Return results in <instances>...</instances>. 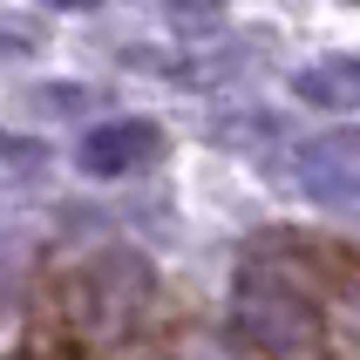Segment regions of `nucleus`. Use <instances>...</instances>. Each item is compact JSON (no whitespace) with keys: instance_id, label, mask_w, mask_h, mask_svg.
<instances>
[{"instance_id":"nucleus-5","label":"nucleus","mask_w":360,"mask_h":360,"mask_svg":"<svg viewBox=\"0 0 360 360\" xmlns=\"http://www.w3.org/2000/svg\"><path fill=\"white\" fill-rule=\"evenodd\" d=\"M292 96L306 109H326V116H347L360 109V55H326V61H306L292 75Z\"/></svg>"},{"instance_id":"nucleus-2","label":"nucleus","mask_w":360,"mask_h":360,"mask_svg":"<svg viewBox=\"0 0 360 360\" xmlns=\"http://www.w3.org/2000/svg\"><path fill=\"white\" fill-rule=\"evenodd\" d=\"M143 292H150V265H143L136 252H109V259H96L82 272V285H75V326L89 340H109V333H122V326L136 320Z\"/></svg>"},{"instance_id":"nucleus-1","label":"nucleus","mask_w":360,"mask_h":360,"mask_svg":"<svg viewBox=\"0 0 360 360\" xmlns=\"http://www.w3.org/2000/svg\"><path fill=\"white\" fill-rule=\"evenodd\" d=\"M238 326L265 360H320L326 354L306 285H292L265 259H245V272H238Z\"/></svg>"},{"instance_id":"nucleus-7","label":"nucleus","mask_w":360,"mask_h":360,"mask_svg":"<svg viewBox=\"0 0 360 360\" xmlns=\"http://www.w3.org/2000/svg\"><path fill=\"white\" fill-rule=\"evenodd\" d=\"M170 14H177L184 27H191V20H218V14H224V0H170Z\"/></svg>"},{"instance_id":"nucleus-9","label":"nucleus","mask_w":360,"mask_h":360,"mask_svg":"<svg viewBox=\"0 0 360 360\" xmlns=\"http://www.w3.org/2000/svg\"><path fill=\"white\" fill-rule=\"evenodd\" d=\"M55 7H96V0H55Z\"/></svg>"},{"instance_id":"nucleus-3","label":"nucleus","mask_w":360,"mask_h":360,"mask_svg":"<svg viewBox=\"0 0 360 360\" xmlns=\"http://www.w3.org/2000/svg\"><path fill=\"white\" fill-rule=\"evenodd\" d=\"M163 150V129L143 116H116V122H96L89 136H82L75 163L82 177H129V170H143V163H157Z\"/></svg>"},{"instance_id":"nucleus-6","label":"nucleus","mask_w":360,"mask_h":360,"mask_svg":"<svg viewBox=\"0 0 360 360\" xmlns=\"http://www.w3.org/2000/svg\"><path fill=\"white\" fill-rule=\"evenodd\" d=\"M129 360H231L211 333H170V340H150L143 354H129Z\"/></svg>"},{"instance_id":"nucleus-8","label":"nucleus","mask_w":360,"mask_h":360,"mask_svg":"<svg viewBox=\"0 0 360 360\" xmlns=\"http://www.w3.org/2000/svg\"><path fill=\"white\" fill-rule=\"evenodd\" d=\"M20 48H27V34L20 27H0V55H20Z\"/></svg>"},{"instance_id":"nucleus-4","label":"nucleus","mask_w":360,"mask_h":360,"mask_svg":"<svg viewBox=\"0 0 360 360\" xmlns=\"http://www.w3.org/2000/svg\"><path fill=\"white\" fill-rule=\"evenodd\" d=\"M306 198L320 204H347L360 198V129H340V136H320L300 150V170H292Z\"/></svg>"}]
</instances>
